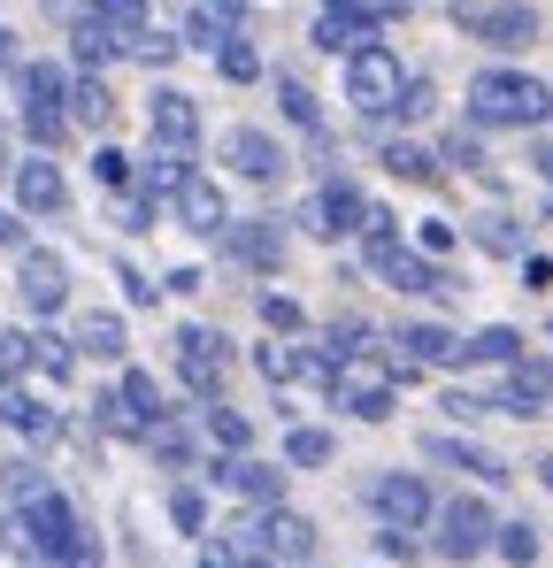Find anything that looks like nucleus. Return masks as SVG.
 I'll return each instance as SVG.
<instances>
[{
	"label": "nucleus",
	"instance_id": "nucleus-1",
	"mask_svg": "<svg viewBox=\"0 0 553 568\" xmlns=\"http://www.w3.org/2000/svg\"><path fill=\"white\" fill-rule=\"evenodd\" d=\"M16 530H23V546H31L39 561H54V568H100V546H92V530L78 523V507H70L62 491H39L31 507H16Z\"/></svg>",
	"mask_w": 553,
	"mask_h": 568
},
{
	"label": "nucleus",
	"instance_id": "nucleus-2",
	"mask_svg": "<svg viewBox=\"0 0 553 568\" xmlns=\"http://www.w3.org/2000/svg\"><path fill=\"white\" fill-rule=\"evenodd\" d=\"M469 115L476 123H507V131H539L553 115V85L523 78V70H476L469 78Z\"/></svg>",
	"mask_w": 553,
	"mask_h": 568
},
{
	"label": "nucleus",
	"instance_id": "nucleus-3",
	"mask_svg": "<svg viewBox=\"0 0 553 568\" xmlns=\"http://www.w3.org/2000/svg\"><path fill=\"white\" fill-rule=\"evenodd\" d=\"M231 546H239V554H270L276 568H308V561H315V530H308L292 507H262V515H247V523L231 530Z\"/></svg>",
	"mask_w": 553,
	"mask_h": 568
},
{
	"label": "nucleus",
	"instance_id": "nucleus-4",
	"mask_svg": "<svg viewBox=\"0 0 553 568\" xmlns=\"http://www.w3.org/2000/svg\"><path fill=\"white\" fill-rule=\"evenodd\" d=\"M323 392L346 407V415H362V423H384L392 415V369H376V354H354V362H339Z\"/></svg>",
	"mask_w": 553,
	"mask_h": 568
},
{
	"label": "nucleus",
	"instance_id": "nucleus-5",
	"mask_svg": "<svg viewBox=\"0 0 553 568\" xmlns=\"http://www.w3.org/2000/svg\"><path fill=\"white\" fill-rule=\"evenodd\" d=\"M400 85H408V78H400V62H392L384 47H362V54H346V100L362 108L369 123H384V115H392Z\"/></svg>",
	"mask_w": 553,
	"mask_h": 568
},
{
	"label": "nucleus",
	"instance_id": "nucleus-6",
	"mask_svg": "<svg viewBox=\"0 0 553 568\" xmlns=\"http://www.w3.org/2000/svg\"><path fill=\"white\" fill-rule=\"evenodd\" d=\"M454 23H461V31H476L484 47H500V54H523V47L539 39V16H531L523 0H500V8H476V0H461Z\"/></svg>",
	"mask_w": 553,
	"mask_h": 568
},
{
	"label": "nucleus",
	"instance_id": "nucleus-7",
	"mask_svg": "<svg viewBox=\"0 0 553 568\" xmlns=\"http://www.w3.org/2000/svg\"><path fill=\"white\" fill-rule=\"evenodd\" d=\"M492 507L484 499H446L439 507V561H476V554H492Z\"/></svg>",
	"mask_w": 553,
	"mask_h": 568
},
{
	"label": "nucleus",
	"instance_id": "nucleus-8",
	"mask_svg": "<svg viewBox=\"0 0 553 568\" xmlns=\"http://www.w3.org/2000/svg\"><path fill=\"white\" fill-rule=\"evenodd\" d=\"M178 369H184V384H192L200 399H223V377H231V338H223V331H192V323H184V331H178Z\"/></svg>",
	"mask_w": 553,
	"mask_h": 568
},
{
	"label": "nucleus",
	"instance_id": "nucleus-9",
	"mask_svg": "<svg viewBox=\"0 0 553 568\" xmlns=\"http://www.w3.org/2000/svg\"><path fill=\"white\" fill-rule=\"evenodd\" d=\"M369 507L384 515V530H423L431 515H439V499H431V484L423 476H376V491H369Z\"/></svg>",
	"mask_w": 553,
	"mask_h": 568
},
{
	"label": "nucleus",
	"instance_id": "nucleus-10",
	"mask_svg": "<svg viewBox=\"0 0 553 568\" xmlns=\"http://www.w3.org/2000/svg\"><path fill=\"white\" fill-rule=\"evenodd\" d=\"M461 362V338L446 323H408L400 338H392V377H415V369H446Z\"/></svg>",
	"mask_w": 553,
	"mask_h": 568
},
{
	"label": "nucleus",
	"instance_id": "nucleus-11",
	"mask_svg": "<svg viewBox=\"0 0 553 568\" xmlns=\"http://www.w3.org/2000/svg\"><path fill=\"white\" fill-rule=\"evenodd\" d=\"M223 162H231L247 185H276V178H284V146H276L270 131H254V123L223 131Z\"/></svg>",
	"mask_w": 553,
	"mask_h": 568
},
{
	"label": "nucleus",
	"instance_id": "nucleus-12",
	"mask_svg": "<svg viewBox=\"0 0 553 568\" xmlns=\"http://www.w3.org/2000/svg\"><path fill=\"white\" fill-rule=\"evenodd\" d=\"M16 292H23V307H31V315H54V307L70 300V270H62V254L23 246V262H16Z\"/></svg>",
	"mask_w": 553,
	"mask_h": 568
},
{
	"label": "nucleus",
	"instance_id": "nucleus-13",
	"mask_svg": "<svg viewBox=\"0 0 553 568\" xmlns=\"http://www.w3.org/2000/svg\"><path fill=\"white\" fill-rule=\"evenodd\" d=\"M315 239H346V231H369V200L354 185H323L308 200V215H300Z\"/></svg>",
	"mask_w": 553,
	"mask_h": 568
},
{
	"label": "nucleus",
	"instance_id": "nucleus-14",
	"mask_svg": "<svg viewBox=\"0 0 553 568\" xmlns=\"http://www.w3.org/2000/svg\"><path fill=\"white\" fill-rule=\"evenodd\" d=\"M223 246H231V262L239 270H284V231H276L270 215H254V223H223Z\"/></svg>",
	"mask_w": 553,
	"mask_h": 568
},
{
	"label": "nucleus",
	"instance_id": "nucleus-15",
	"mask_svg": "<svg viewBox=\"0 0 553 568\" xmlns=\"http://www.w3.org/2000/svg\"><path fill=\"white\" fill-rule=\"evenodd\" d=\"M492 407H507V415H546L553 407V362H507V384H500V399Z\"/></svg>",
	"mask_w": 553,
	"mask_h": 568
},
{
	"label": "nucleus",
	"instance_id": "nucleus-16",
	"mask_svg": "<svg viewBox=\"0 0 553 568\" xmlns=\"http://www.w3.org/2000/svg\"><path fill=\"white\" fill-rule=\"evenodd\" d=\"M208 476H215V484H231V491H239V499H254V507H276V499H284V469L254 462V454H223Z\"/></svg>",
	"mask_w": 553,
	"mask_h": 568
},
{
	"label": "nucleus",
	"instance_id": "nucleus-17",
	"mask_svg": "<svg viewBox=\"0 0 553 568\" xmlns=\"http://www.w3.org/2000/svg\"><path fill=\"white\" fill-rule=\"evenodd\" d=\"M0 423H8V430H23L31 446H54V438H62V415H54L47 399H31L16 377L0 384Z\"/></svg>",
	"mask_w": 553,
	"mask_h": 568
},
{
	"label": "nucleus",
	"instance_id": "nucleus-18",
	"mask_svg": "<svg viewBox=\"0 0 553 568\" xmlns=\"http://www.w3.org/2000/svg\"><path fill=\"white\" fill-rule=\"evenodd\" d=\"M170 200H178V223L192 231V239H215V231L231 223V215H223V192H215V178H192V170H184Z\"/></svg>",
	"mask_w": 553,
	"mask_h": 568
},
{
	"label": "nucleus",
	"instance_id": "nucleus-19",
	"mask_svg": "<svg viewBox=\"0 0 553 568\" xmlns=\"http://www.w3.org/2000/svg\"><path fill=\"white\" fill-rule=\"evenodd\" d=\"M147 123H154V146L162 154H192V139H200V108L184 93H154L147 100Z\"/></svg>",
	"mask_w": 553,
	"mask_h": 568
},
{
	"label": "nucleus",
	"instance_id": "nucleus-20",
	"mask_svg": "<svg viewBox=\"0 0 553 568\" xmlns=\"http://www.w3.org/2000/svg\"><path fill=\"white\" fill-rule=\"evenodd\" d=\"M62 200H70V185H62V170H54L47 154L16 162V207H23V215H62Z\"/></svg>",
	"mask_w": 553,
	"mask_h": 568
},
{
	"label": "nucleus",
	"instance_id": "nucleus-21",
	"mask_svg": "<svg viewBox=\"0 0 553 568\" xmlns=\"http://www.w3.org/2000/svg\"><path fill=\"white\" fill-rule=\"evenodd\" d=\"M247 23H254V8H247V0H192L184 39H192V47H223V39H239Z\"/></svg>",
	"mask_w": 553,
	"mask_h": 568
},
{
	"label": "nucleus",
	"instance_id": "nucleus-22",
	"mask_svg": "<svg viewBox=\"0 0 553 568\" xmlns=\"http://www.w3.org/2000/svg\"><path fill=\"white\" fill-rule=\"evenodd\" d=\"M423 454H431L439 469H461V476H476V484H492V476H507L500 462H492V454H484V446H469V438H439V430H431V438H423Z\"/></svg>",
	"mask_w": 553,
	"mask_h": 568
},
{
	"label": "nucleus",
	"instance_id": "nucleus-23",
	"mask_svg": "<svg viewBox=\"0 0 553 568\" xmlns=\"http://www.w3.org/2000/svg\"><path fill=\"white\" fill-rule=\"evenodd\" d=\"M70 338H78V354H92V362H123V354H131V331H123L115 315H78Z\"/></svg>",
	"mask_w": 553,
	"mask_h": 568
},
{
	"label": "nucleus",
	"instance_id": "nucleus-24",
	"mask_svg": "<svg viewBox=\"0 0 553 568\" xmlns=\"http://www.w3.org/2000/svg\"><path fill=\"white\" fill-rule=\"evenodd\" d=\"M369 39H376V23H362L354 8H331V16H315V47H323V54H362Z\"/></svg>",
	"mask_w": 553,
	"mask_h": 568
},
{
	"label": "nucleus",
	"instance_id": "nucleus-25",
	"mask_svg": "<svg viewBox=\"0 0 553 568\" xmlns=\"http://www.w3.org/2000/svg\"><path fill=\"white\" fill-rule=\"evenodd\" d=\"M23 108H62L70 115V62H23Z\"/></svg>",
	"mask_w": 553,
	"mask_h": 568
},
{
	"label": "nucleus",
	"instance_id": "nucleus-26",
	"mask_svg": "<svg viewBox=\"0 0 553 568\" xmlns=\"http://www.w3.org/2000/svg\"><path fill=\"white\" fill-rule=\"evenodd\" d=\"M70 123H78V131H108V123H115V93H108L92 70L70 78Z\"/></svg>",
	"mask_w": 553,
	"mask_h": 568
},
{
	"label": "nucleus",
	"instance_id": "nucleus-27",
	"mask_svg": "<svg viewBox=\"0 0 553 568\" xmlns=\"http://www.w3.org/2000/svg\"><path fill=\"white\" fill-rule=\"evenodd\" d=\"M70 54H78L86 70H100V62L131 54V39H123V31H108V23H92V16H78V31H70Z\"/></svg>",
	"mask_w": 553,
	"mask_h": 568
},
{
	"label": "nucleus",
	"instance_id": "nucleus-28",
	"mask_svg": "<svg viewBox=\"0 0 553 568\" xmlns=\"http://www.w3.org/2000/svg\"><path fill=\"white\" fill-rule=\"evenodd\" d=\"M23 369H39L47 384L70 377V338H54V331H23Z\"/></svg>",
	"mask_w": 553,
	"mask_h": 568
},
{
	"label": "nucleus",
	"instance_id": "nucleus-29",
	"mask_svg": "<svg viewBox=\"0 0 553 568\" xmlns=\"http://www.w3.org/2000/svg\"><path fill=\"white\" fill-rule=\"evenodd\" d=\"M461 362H484V369H507V362H523V338H515L507 323H492V331H476V338L461 346Z\"/></svg>",
	"mask_w": 553,
	"mask_h": 568
},
{
	"label": "nucleus",
	"instance_id": "nucleus-30",
	"mask_svg": "<svg viewBox=\"0 0 553 568\" xmlns=\"http://www.w3.org/2000/svg\"><path fill=\"white\" fill-rule=\"evenodd\" d=\"M376 162H384L392 178H408V185H431V178H439V162H431V154H423L415 139H392V146H384Z\"/></svg>",
	"mask_w": 553,
	"mask_h": 568
},
{
	"label": "nucleus",
	"instance_id": "nucleus-31",
	"mask_svg": "<svg viewBox=\"0 0 553 568\" xmlns=\"http://www.w3.org/2000/svg\"><path fill=\"white\" fill-rule=\"evenodd\" d=\"M208 438H215L223 454H247V446H254V423H247L239 407H215V399H208Z\"/></svg>",
	"mask_w": 553,
	"mask_h": 568
},
{
	"label": "nucleus",
	"instance_id": "nucleus-32",
	"mask_svg": "<svg viewBox=\"0 0 553 568\" xmlns=\"http://www.w3.org/2000/svg\"><path fill=\"white\" fill-rule=\"evenodd\" d=\"M92 23H108V31H123V39H139L147 31V0H86Z\"/></svg>",
	"mask_w": 553,
	"mask_h": 568
},
{
	"label": "nucleus",
	"instance_id": "nucleus-33",
	"mask_svg": "<svg viewBox=\"0 0 553 568\" xmlns=\"http://www.w3.org/2000/svg\"><path fill=\"white\" fill-rule=\"evenodd\" d=\"M476 246L500 254V262H515V254H523V223H515V215H484V223H476Z\"/></svg>",
	"mask_w": 553,
	"mask_h": 568
},
{
	"label": "nucleus",
	"instance_id": "nucleus-34",
	"mask_svg": "<svg viewBox=\"0 0 553 568\" xmlns=\"http://www.w3.org/2000/svg\"><path fill=\"white\" fill-rule=\"evenodd\" d=\"M284 462H292V469H323V462H331V430H308V423H300V430L284 438Z\"/></svg>",
	"mask_w": 553,
	"mask_h": 568
},
{
	"label": "nucleus",
	"instance_id": "nucleus-35",
	"mask_svg": "<svg viewBox=\"0 0 553 568\" xmlns=\"http://www.w3.org/2000/svg\"><path fill=\"white\" fill-rule=\"evenodd\" d=\"M492 546H500V561H515V568L539 561V530H531V523H500V530H492Z\"/></svg>",
	"mask_w": 553,
	"mask_h": 568
},
{
	"label": "nucleus",
	"instance_id": "nucleus-36",
	"mask_svg": "<svg viewBox=\"0 0 553 568\" xmlns=\"http://www.w3.org/2000/svg\"><path fill=\"white\" fill-rule=\"evenodd\" d=\"M0 491H8V507H31V499H39V491H54V484L31 469V462H8V469H0Z\"/></svg>",
	"mask_w": 553,
	"mask_h": 568
},
{
	"label": "nucleus",
	"instance_id": "nucleus-37",
	"mask_svg": "<svg viewBox=\"0 0 553 568\" xmlns=\"http://www.w3.org/2000/svg\"><path fill=\"white\" fill-rule=\"evenodd\" d=\"M170 515H178L184 538H208V499H200L192 484H178V491H170Z\"/></svg>",
	"mask_w": 553,
	"mask_h": 568
},
{
	"label": "nucleus",
	"instance_id": "nucleus-38",
	"mask_svg": "<svg viewBox=\"0 0 553 568\" xmlns=\"http://www.w3.org/2000/svg\"><path fill=\"white\" fill-rule=\"evenodd\" d=\"M215 62H223V78H231V85H247V78H262V54H254L247 39H223V47H215Z\"/></svg>",
	"mask_w": 553,
	"mask_h": 568
},
{
	"label": "nucleus",
	"instance_id": "nucleus-39",
	"mask_svg": "<svg viewBox=\"0 0 553 568\" xmlns=\"http://www.w3.org/2000/svg\"><path fill=\"white\" fill-rule=\"evenodd\" d=\"M254 362H262V377H300V369H308V377H315V362H308V354H292V346H254Z\"/></svg>",
	"mask_w": 553,
	"mask_h": 568
},
{
	"label": "nucleus",
	"instance_id": "nucleus-40",
	"mask_svg": "<svg viewBox=\"0 0 553 568\" xmlns=\"http://www.w3.org/2000/svg\"><path fill=\"white\" fill-rule=\"evenodd\" d=\"M23 131H31L39 146H62V139H70V115H62V108H23Z\"/></svg>",
	"mask_w": 553,
	"mask_h": 568
},
{
	"label": "nucleus",
	"instance_id": "nucleus-41",
	"mask_svg": "<svg viewBox=\"0 0 553 568\" xmlns=\"http://www.w3.org/2000/svg\"><path fill=\"white\" fill-rule=\"evenodd\" d=\"M262 323L292 338V331H308V307H300V300H284V292H270V300H262Z\"/></svg>",
	"mask_w": 553,
	"mask_h": 568
},
{
	"label": "nucleus",
	"instance_id": "nucleus-42",
	"mask_svg": "<svg viewBox=\"0 0 553 568\" xmlns=\"http://www.w3.org/2000/svg\"><path fill=\"white\" fill-rule=\"evenodd\" d=\"M431 108H439V85H400V100H392V115H400V123H423Z\"/></svg>",
	"mask_w": 553,
	"mask_h": 568
},
{
	"label": "nucleus",
	"instance_id": "nucleus-43",
	"mask_svg": "<svg viewBox=\"0 0 553 568\" xmlns=\"http://www.w3.org/2000/svg\"><path fill=\"white\" fill-rule=\"evenodd\" d=\"M131 54H139L147 70H162V62H178V39H170V31H139V39H131Z\"/></svg>",
	"mask_w": 553,
	"mask_h": 568
},
{
	"label": "nucleus",
	"instance_id": "nucleus-44",
	"mask_svg": "<svg viewBox=\"0 0 553 568\" xmlns=\"http://www.w3.org/2000/svg\"><path fill=\"white\" fill-rule=\"evenodd\" d=\"M276 100H284V115H292V123H308V131H315V93H308L300 78H284V85H276Z\"/></svg>",
	"mask_w": 553,
	"mask_h": 568
},
{
	"label": "nucleus",
	"instance_id": "nucleus-45",
	"mask_svg": "<svg viewBox=\"0 0 553 568\" xmlns=\"http://www.w3.org/2000/svg\"><path fill=\"white\" fill-rule=\"evenodd\" d=\"M92 170H100V185L131 192V154H115V146H100V154H92Z\"/></svg>",
	"mask_w": 553,
	"mask_h": 568
},
{
	"label": "nucleus",
	"instance_id": "nucleus-46",
	"mask_svg": "<svg viewBox=\"0 0 553 568\" xmlns=\"http://www.w3.org/2000/svg\"><path fill=\"white\" fill-rule=\"evenodd\" d=\"M339 8H354L362 23H400L408 16V0H339Z\"/></svg>",
	"mask_w": 553,
	"mask_h": 568
},
{
	"label": "nucleus",
	"instance_id": "nucleus-47",
	"mask_svg": "<svg viewBox=\"0 0 553 568\" xmlns=\"http://www.w3.org/2000/svg\"><path fill=\"white\" fill-rule=\"evenodd\" d=\"M8 377H23V331L0 338V384H8Z\"/></svg>",
	"mask_w": 553,
	"mask_h": 568
},
{
	"label": "nucleus",
	"instance_id": "nucleus-48",
	"mask_svg": "<svg viewBox=\"0 0 553 568\" xmlns=\"http://www.w3.org/2000/svg\"><path fill=\"white\" fill-rule=\"evenodd\" d=\"M446 162H461V170L484 162V154H476V131H454V139H446Z\"/></svg>",
	"mask_w": 553,
	"mask_h": 568
},
{
	"label": "nucleus",
	"instance_id": "nucleus-49",
	"mask_svg": "<svg viewBox=\"0 0 553 568\" xmlns=\"http://www.w3.org/2000/svg\"><path fill=\"white\" fill-rule=\"evenodd\" d=\"M423 246H431V254H446V246H454V223H439V215H431V223H423Z\"/></svg>",
	"mask_w": 553,
	"mask_h": 568
},
{
	"label": "nucleus",
	"instance_id": "nucleus-50",
	"mask_svg": "<svg viewBox=\"0 0 553 568\" xmlns=\"http://www.w3.org/2000/svg\"><path fill=\"white\" fill-rule=\"evenodd\" d=\"M0 246H16V254H23V215H8V207H0Z\"/></svg>",
	"mask_w": 553,
	"mask_h": 568
},
{
	"label": "nucleus",
	"instance_id": "nucleus-51",
	"mask_svg": "<svg viewBox=\"0 0 553 568\" xmlns=\"http://www.w3.org/2000/svg\"><path fill=\"white\" fill-rule=\"evenodd\" d=\"M231 561H239V568H276L270 554H239V546H231Z\"/></svg>",
	"mask_w": 553,
	"mask_h": 568
},
{
	"label": "nucleus",
	"instance_id": "nucleus-52",
	"mask_svg": "<svg viewBox=\"0 0 553 568\" xmlns=\"http://www.w3.org/2000/svg\"><path fill=\"white\" fill-rule=\"evenodd\" d=\"M531 162H539V178H546V185H553V146H539V154H531Z\"/></svg>",
	"mask_w": 553,
	"mask_h": 568
},
{
	"label": "nucleus",
	"instance_id": "nucleus-53",
	"mask_svg": "<svg viewBox=\"0 0 553 568\" xmlns=\"http://www.w3.org/2000/svg\"><path fill=\"white\" fill-rule=\"evenodd\" d=\"M8 62H16V39H8V31H0V70H8Z\"/></svg>",
	"mask_w": 553,
	"mask_h": 568
},
{
	"label": "nucleus",
	"instance_id": "nucleus-54",
	"mask_svg": "<svg viewBox=\"0 0 553 568\" xmlns=\"http://www.w3.org/2000/svg\"><path fill=\"white\" fill-rule=\"evenodd\" d=\"M539 484H546V491H553V454H546V462H539Z\"/></svg>",
	"mask_w": 553,
	"mask_h": 568
},
{
	"label": "nucleus",
	"instance_id": "nucleus-55",
	"mask_svg": "<svg viewBox=\"0 0 553 568\" xmlns=\"http://www.w3.org/2000/svg\"><path fill=\"white\" fill-rule=\"evenodd\" d=\"M0 178H8V146H0Z\"/></svg>",
	"mask_w": 553,
	"mask_h": 568
},
{
	"label": "nucleus",
	"instance_id": "nucleus-56",
	"mask_svg": "<svg viewBox=\"0 0 553 568\" xmlns=\"http://www.w3.org/2000/svg\"><path fill=\"white\" fill-rule=\"evenodd\" d=\"M39 568H54V561H39Z\"/></svg>",
	"mask_w": 553,
	"mask_h": 568
},
{
	"label": "nucleus",
	"instance_id": "nucleus-57",
	"mask_svg": "<svg viewBox=\"0 0 553 568\" xmlns=\"http://www.w3.org/2000/svg\"><path fill=\"white\" fill-rule=\"evenodd\" d=\"M308 568H323V561H308Z\"/></svg>",
	"mask_w": 553,
	"mask_h": 568
},
{
	"label": "nucleus",
	"instance_id": "nucleus-58",
	"mask_svg": "<svg viewBox=\"0 0 553 568\" xmlns=\"http://www.w3.org/2000/svg\"><path fill=\"white\" fill-rule=\"evenodd\" d=\"M0 530H8V523H0Z\"/></svg>",
	"mask_w": 553,
	"mask_h": 568
}]
</instances>
